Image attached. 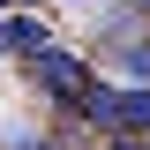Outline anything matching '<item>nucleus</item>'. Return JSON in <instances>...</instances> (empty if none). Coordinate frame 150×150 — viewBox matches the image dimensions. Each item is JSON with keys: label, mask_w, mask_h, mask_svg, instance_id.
I'll return each instance as SVG.
<instances>
[{"label": "nucleus", "mask_w": 150, "mask_h": 150, "mask_svg": "<svg viewBox=\"0 0 150 150\" xmlns=\"http://www.w3.org/2000/svg\"><path fill=\"white\" fill-rule=\"evenodd\" d=\"M30 83H38L45 98H53V105H75V98H83V83H90V60L45 38V45L30 53Z\"/></svg>", "instance_id": "obj_1"}, {"label": "nucleus", "mask_w": 150, "mask_h": 150, "mask_svg": "<svg viewBox=\"0 0 150 150\" xmlns=\"http://www.w3.org/2000/svg\"><path fill=\"white\" fill-rule=\"evenodd\" d=\"M150 128V83H112V135H143Z\"/></svg>", "instance_id": "obj_2"}, {"label": "nucleus", "mask_w": 150, "mask_h": 150, "mask_svg": "<svg viewBox=\"0 0 150 150\" xmlns=\"http://www.w3.org/2000/svg\"><path fill=\"white\" fill-rule=\"evenodd\" d=\"M38 45H45V23H30V15H0V53H23V60H30Z\"/></svg>", "instance_id": "obj_3"}, {"label": "nucleus", "mask_w": 150, "mask_h": 150, "mask_svg": "<svg viewBox=\"0 0 150 150\" xmlns=\"http://www.w3.org/2000/svg\"><path fill=\"white\" fill-rule=\"evenodd\" d=\"M112 60H120V75H128V83H150V38H128V45L112 38Z\"/></svg>", "instance_id": "obj_4"}, {"label": "nucleus", "mask_w": 150, "mask_h": 150, "mask_svg": "<svg viewBox=\"0 0 150 150\" xmlns=\"http://www.w3.org/2000/svg\"><path fill=\"white\" fill-rule=\"evenodd\" d=\"M135 8H150V0H135Z\"/></svg>", "instance_id": "obj_5"}]
</instances>
